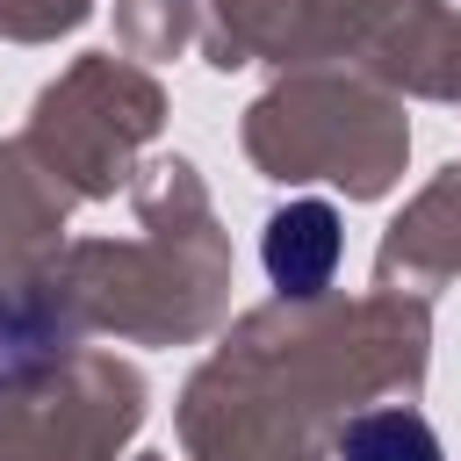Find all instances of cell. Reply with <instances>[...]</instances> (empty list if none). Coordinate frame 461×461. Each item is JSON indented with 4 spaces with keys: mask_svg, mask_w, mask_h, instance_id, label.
Returning <instances> with one entry per match:
<instances>
[{
    "mask_svg": "<svg viewBox=\"0 0 461 461\" xmlns=\"http://www.w3.org/2000/svg\"><path fill=\"white\" fill-rule=\"evenodd\" d=\"M259 252H267V274H274L281 295H317L331 281V267H339V209L331 202H288V209H274Z\"/></svg>",
    "mask_w": 461,
    "mask_h": 461,
    "instance_id": "obj_1",
    "label": "cell"
},
{
    "mask_svg": "<svg viewBox=\"0 0 461 461\" xmlns=\"http://www.w3.org/2000/svg\"><path fill=\"white\" fill-rule=\"evenodd\" d=\"M339 461H447L418 411H367L339 432Z\"/></svg>",
    "mask_w": 461,
    "mask_h": 461,
    "instance_id": "obj_2",
    "label": "cell"
}]
</instances>
